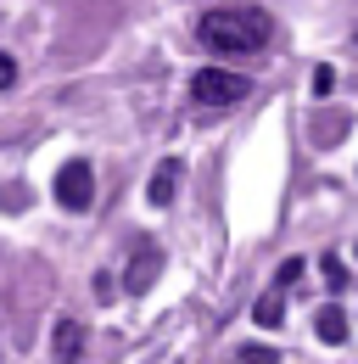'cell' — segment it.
<instances>
[{
	"mask_svg": "<svg viewBox=\"0 0 358 364\" xmlns=\"http://www.w3.org/2000/svg\"><path fill=\"white\" fill-rule=\"evenodd\" d=\"M246 79L241 73H224V68H202L196 79H190V101L202 107V112H224V107H235V101H246Z\"/></svg>",
	"mask_w": 358,
	"mask_h": 364,
	"instance_id": "obj_2",
	"label": "cell"
},
{
	"mask_svg": "<svg viewBox=\"0 0 358 364\" xmlns=\"http://www.w3.org/2000/svg\"><path fill=\"white\" fill-rule=\"evenodd\" d=\"M297 274H303V258H286V264H280L274 286H268L264 297H258V309H252V314H258V325H280V309H286V291H291V280H297Z\"/></svg>",
	"mask_w": 358,
	"mask_h": 364,
	"instance_id": "obj_4",
	"label": "cell"
},
{
	"mask_svg": "<svg viewBox=\"0 0 358 364\" xmlns=\"http://www.w3.org/2000/svg\"><path fill=\"white\" fill-rule=\"evenodd\" d=\"M174 191H179V163L168 157V163H157V174H151V185H146V202H151V208H168Z\"/></svg>",
	"mask_w": 358,
	"mask_h": 364,
	"instance_id": "obj_6",
	"label": "cell"
},
{
	"mask_svg": "<svg viewBox=\"0 0 358 364\" xmlns=\"http://www.w3.org/2000/svg\"><path fill=\"white\" fill-rule=\"evenodd\" d=\"M313 325H319V342H347V314L342 309H325Z\"/></svg>",
	"mask_w": 358,
	"mask_h": 364,
	"instance_id": "obj_8",
	"label": "cell"
},
{
	"mask_svg": "<svg viewBox=\"0 0 358 364\" xmlns=\"http://www.w3.org/2000/svg\"><path fill=\"white\" fill-rule=\"evenodd\" d=\"M85 353V325L79 319H56V359H79Z\"/></svg>",
	"mask_w": 358,
	"mask_h": 364,
	"instance_id": "obj_7",
	"label": "cell"
},
{
	"mask_svg": "<svg viewBox=\"0 0 358 364\" xmlns=\"http://www.w3.org/2000/svg\"><path fill=\"white\" fill-rule=\"evenodd\" d=\"M11 85H17V62L0 50V90H11Z\"/></svg>",
	"mask_w": 358,
	"mask_h": 364,
	"instance_id": "obj_9",
	"label": "cell"
},
{
	"mask_svg": "<svg viewBox=\"0 0 358 364\" xmlns=\"http://www.w3.org/2000/svg\"><path fill=\"white\" fill-rule=\"evenodd\" d=\"M157 269H163V252H157L151 241H140L134 258H129V269H124V286H129V291H146V286L157 280Z\"/></svg>",
	"mask_w": 358,
	"mask_h": 364,
	"instance_id": "obj_5",
	"label": "cell"
},
{
	"mask_svg": "<svg viewBox=\"0 0 358 364\" xmlns=\"http://www.w3.org/2000/svg\"><path fill=\"white\" fill-rule=\"evenodd\" d=\"M56 202H62L67 213H85L90 202H95V174H90L85 157H73V163L56 168Z\"/></svg>",
	"mask_w": 358,
	"mask_h": 364,
	"instance_id": "obj_3",
	"label": "cell"
},
{
	"mask_svg": "<svg viewBox=\"0 0 358 364\" xmlns=\"http://www.w3.org/2000/svg\"><path fill=\"white\" fill-rule=\"evenodd\" d=\"M268 34H274L268 11H258V6H219L196 23V40L213 56H252V50L268 46Z\"/></svg>",
	"mask_w": 358,
	"mask_h": 364,
	"instance_id": "obj_1",
	"label": "cell"
},
{
	"mask_svg": "<svg viewBox=\"0 0 358 364\" xmlns=\"http://www.w3.org/2000/svg\"><path fill=\"white\" fill-rule=\"evenodd\" d=\"M235 359H280V353H274V348H264V342H246Z\"/></svg>",
	"mask_w": 358,
	"mask_h": 364,
	"instance_id": "obj_10",
	"label": "cell"
}]
</instances>
